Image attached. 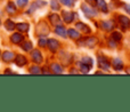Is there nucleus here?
Instances as JSON below:
<instances>
[{"label": "nucleus", "mask_w": 130, "mask_h": 112, "mask_svg": "<svg viewBox=\"0 0 130 112\" xmlns=\"http://www.w3.org/2000/svg\"><path fill=\"white\" fill-rule=\"evenodd\" d=\"M118 21H119L120 25L123 30H128L130 27V18H128L124 15H119L118 16Z\"/></svg>", "instance_id": "7ed1b4c3"}, {"label": "nucleus", "mask_w": 130, "mask_h": 112, "mask_svg": "<svg viewBox=\"0 0 130 112\" xmlns=\"http://www.w3.org/2000/svg\"><path fill=\"white\" fill-rule=\"evenodd\" d=\"M23 39H24V37L21 33H14L13 36L10 37V40L13 44H21L23 41Z\"/></svg>", "instance_id": "dca6fc26"}, {"label": "nucleus", "mask_w": 130, "mask_h": 112, "mask_svg": "<svg viewBox=\"0 0 130 112\" xmlns=\"http://www.w3.org/2000/svg\"><path fill=\"white\" fill-rule=\"evenodd\" d=\"M15 63L18 65V66H24V65L27 63L26 57H25V56H23V55L15 56Z\"/></svg>", "instance_id": "2eb2a0df"}, {"label": "nucleus", "mask_w": 130, "mask_h": 112, "mask_svg": "<svg viewBox=\"0 0 130 112\" xmlns=\"http://www.w3.org/2000/svg\"><path fill=\"white\" fill-rule=\"evenodd\" d=\"M7 11H8L9 14H15V11H16L15 5L11 4V2H9V4L7 5Z\"/></svg>", "instance_id": "bb28decb"}, {"label": "nucleus", "mask_w": 130, "mask_h": 112, "mask_svg": "<svg viewBox=\"0 0 130 112\" xmlns=\"http://www.w3.org/2000/svg\"><path fill=\"white\" fill-rule=\"evenodd\" d=\"M101 26L103 27V30L105 31H112L114 29V23L112 21H102Z\"/></svg>", "instance_id": "1a4fd4ad"}, {"label": "nucleus", "mask_w": 130, "mask_h": 112, "mask_svg": "<svg viewBox=\"0 0 130 112\" xmlns=\"http://www.w3.org/2000/svg\"><path fill=\"white\" fill-rule=\"evenodd\" d=\"M81 62L82 63H86V64H88V65H90V66H92V60L90 57H88V56H86V57H82V60H81Z\"/></svg>", "instance_id": "c756f323"}, {"label": "nucleus", "mask_w": 130, "mask_h": 112, "mask_svg": "<svg viewBox=\"0 0 130 112\" xmlns=\"http://www.w3.org/2000/svg\"><path fill=\"white\" fill-rule=\"evenodd\" d=\"M112 66L114 70H117V71H121L122 69H123V63H122V61L120 60L119 57H115L114 60L112 61Z\"/></svg>", "instance_id": "6e6552de"}, {"label": "nucleus", "mask_w": 130, "mask_h": 112, "mask_svg": "<svg viewBox=\"0 0 130 112\" xmlns=\"http://www.w3.org/2000/svg\"><path fill=\"white\" fill-rule=\"evenodd\" d=\"M86 2H87L88 5H90V6L95 7L96 6V4H97V0H86Z\"/></svg>", "instance_id": "473e14b6"}, {"label": "nucleus", "mask_w": 130, "mask_h": 112, "mask_svg": "<svg viewBox=\"0 0 130 112\" xmlns=\"http://www.w3.org/2000/svg\"><path fill=\"white\" fill-rule=\"evenodd\" d=\"M80 70H81V72L82 73H88V72L90 71V69H91V66L90 65H88V64H86V63H82V62H80Z\"/></svg>", "instance_id": "4be33fe9"}, {"label": "nucleus", "mask_w": 130, "mask_h": 112, "mask_svg": "<svg viewBox=\"0 0 130 112\" xmlns=\"http://www.w3.org/2000/svg\"><path fill=\"white\" fill-rule=\"evenodd\" d=\"M62 15H63V20L66 23H72L74 21V17H75V14H74L73 11H66V10H64L63 13H62Z\"/></svg>", "instance_id": "423d86ee"}, {"label": "nucleus", "mask_w": 130, "mask_h": 112, "mask_svg": "<svg viewBox=\"0 0 130 112\" xmlns=\"http://www.w3.org/2000/svg\"><path fill=\"white\" fill-rule=\"evenodd\" d=\"M30 72H31V73H40L41 72V70L39 69V66H36V65H34V66H31L30 67Z\"/></svg>", "instance_id": "7c9ffc66"}, {"label": "nucleus", "mask_w": 130, "mask_h": 112, "mask_svg": "<svg viewBox=\"0 0 130 112\" xmlns=\"http://www.w3.org/2000/svg\"><path fill=\"white\" fill-rule=\"evenodd\" d=\"M22 48L25 50V52H30V50H31L32 48H33V45H32V43H31V41H26V43H24V44H23Z\"/></svg>", "instance_id": "393cba45"}, {"label": "nucleus", "mask_w": 130, "mask_h": 112, "mask_svg": "<svg viewBox=\"0 0 130 112\" xmlns=\"http://www.w3.org/2000/svg\"><path fill=\"white\" fill-rule=\"evenodd\" d=\"M37 33L39 34V36H46V34L49 33V29H48V26L45 24L43 22L39 23L38 26H37Z\"/></svg>", "instance_id": "20e7f679"}, {"label": "nucleus", "mask_w": 130, "mask_h": 112, "mask_svg": "<svg viewBox=\"0 0 130 112\" xmlns=\"http://www.w3.org/2000/svg\"><path fill=\"white\" fill-rule=\"evenodd\" d=\"M96 44H97V38H95V37H90V38H87L85 40V46L88 48H94Z\"/></svg>", "instance_id": "ddd939ff"}, {"label": "nucleus", "mask_w": 130, "mask_h": 112, "mask_svg": "<svg viewBox=\"0 0 130 112\" xmlns=\"http://www.w3.org/2000/svg\"><path fill=\"white\" fill-rule=\"evenodd\" d=\"M76 0H61V2L64 5V6H67V7H73L74 4H75Z\"/></svg>", "instance_id": "cd10ccee"}, {"label": "nucleus", "mask_w": 130, "mask_h": 112, "mask_svg": "<svg viewBox=\"0 0 130 112\" xmlns=\"http://www.w3.org/2000/svg\"><path fill=\"white\" fill-rule=\"evenodd\" d=\"M50 7H52L54 10H59L61 6H59L58 0H52V2H50Z\"/></svg>", "instance_id": "a878e982"}, {"label": "nucleus", "mask_w": 130, "mask_h": 112, "mask_svg": "<svg viewBox=\"0 0 130 112\" xmlns=\"http://www.w3.org/2000/svg\"><path fill=\"white\" fill-rule=\"evenodd\" d=\"M47 43H48V39H46L43 36L39 39V46H40V47H46V46H47Z\"/></svg>", "instance_id": "c85d7f7f"}, {"label": "nucleus", "mask_w": 130, "mask_h": 112, "mask_svg": "<svg viewBox=\"0 0 130 112\" xmlns=\"http://www.w3.org/2000/svg\"><path fill=\"white\" fill-rule=\"evenodd\" d=\"M55 32L61 37H66V34H67V30L64 26H62V25H57L56 29H55Z\"/></svg>", "instance_id": "6ab92c4d"}, {"label": "nucleus", "mask_w": 130, "mask_h": 112, "mask_svg": "<svg viewBox=\"0 0 130 112\" xmlns=\"http://www.w3.org/2000/svg\"><path fill=\"white\" fill-rule=\"evenodd\" d=\"M31 57H32V61H33L34 63H37V64H39V63L42 62V54H41L40 50H38V49L32 52Z\"/></svg>", "instance_id": "0eeeda50"}, {"label": "nucleus", "mask_w": 130, "mask_h": 112, "mask_svg": "<svg viewBox=\"0 0 130 112\" xmlns=\"http://www.w3.org/2000/svg\"><path fill=\"white\" fill-rule=\"evenodd\" d=\"M75 27H76V30H80L81 32H85V33H90V32H91L90 27L88 26V25H86L85 23H82V22H78V23H76Z\"/></svg>", "instance_id": "9d476101"}, {"label": "nucleus", "mask_w": 130, "mask_h": 112, "mask_svg": "<svg viewBox=\"0 0 130 112\" xmlns=\"http://www.w3.org/2000/svg\"><path fill=\"white\" fill-rule=\"evenodd\" d=\"M47 5V2L46 1H42V0H38V1H36L33 5H32V7L29 9V14H31V13H33V10L34 9H37V8H40V7H43V6H46Z\"/></svg>", "instance_id": "4468645a"}, {"label": "nucleus", "mask_w": 130, "mask_h": 112, "mask_svg": "<svg viewBox=\"0 0 130 112\" xmlns=\"http://www.w3.org/2000/svg\"><path fill=\"white\" fill-rule=\"evenodd\" d=\"M71 73H78V71L76 70H71Z\"/></svg>", "instance_id": "c9c22d12"}, {"label": "nucleus", "mask_w": 130, "mask_h": 112, "mask_svg": "<svg viewBox=\"0 0 130 112\" xmlns=\"http://www.w3.org/2000/svg\"><path fill=\"white\" fill-rule=\"evenodd\" d=\"M111 39L112 40H114L115 43H120V41L122 40V34L120 33V32H113L112 33V36H111Z\"/></svg>", "instance_id": "5701e85b"}, {"label": "nucleus", "mask_w": 130, "mask_h": 112, "mask_svg": "<svg viewBox=\"0 0 130 112\" xmlns=\"http://www.w3.org/2000/svg\"><path fill=\"white\" fill-rule=\"evenodd\" d=\"M81 9H82L83 14H85V15L87 16V17H94V16H96V15H97L96 9H95L92 6L88 5L87 2H85V4L81 5Z\"/></svg>", "instance_id": "f257e3e1"}, {"label": "nucleus", "mask_w": 130, "mask_h": 112, "mask_svg": "<svg viewBox=\"0 0 130 112\" xmlns=\"http://www.w3.org/2000/svg\"><path fill=\"white\" fill-rule=\"evenodd\" d=\"M115 46H117V44H115V41L111 39V40H110V47H113V48H115Z\"/></svg>", "instance_id": "f704fd0d"}, {"label": "nucleus", "mask_w": 130, "mask_h": 112, "mask_svg": "<svg viewBox=\"0 0 130 112\" xmlns=\"http://www.w3.org/2000/svg\"><path fill=\"white\" fill-rule=\"evenodd\" d=\"M47 46L49 47L50 52L56 53L57 50H58V48H59V43L56 40V39H48Z\"/></svg>", "instance_id": "39448f33"}, {"label": "nucleus", "mask_w": 130, "mask_h": 112, "mask_svg": "<svg viewBox=\"0 0 130 112\" xmlns=\"http://www.w3.org/2000/svg\"><path fill=\"white\" fill-rule=\"evenodd\" d=\"M16 27H17V30L21 32L29 31V24H27V23H18V24H16Z\"/></svg>", "instance_id": "aec40b11"}, {"label": "nucleus", "mask_w": 130, "mask_h": 112, "mask_svg": "<svg viewBox=\"0 0 130 112\" xmlns=\"http://www.w3.org/2000/svg\"><path fill=\"white\" fill-rule=\"evenodd\" d=\"M50 67H52L54 73H62V72H63V67H62L59 64H57V63H53Z\"/></svg>", "instance_id": "412c9836"}, {"label": "nucleus", "mask_w": 130, "mask_h": 112, "mask_svg": "<svg viewBox=\"0 0 130 112\" xmlns=\"http://www.w3.org/2000/svg\"><path fill=\"white\" fill-rule=\"evenodd\" d=\"M49 21L50 23H52L53 25H55V26H57V25H61V17H59L57 14H52V15H49Z\"/></svg>", "instance_id": "f8f14e48"}, {"label": "nucleus", "mask_w": 130, "mask_h": 112, "mask_svg": "<svg viewBox=\"0 0 130 112\" xmlns=\"http://www.w3.org/2000/svg\"><path fill=\"white\" fill-rule=\"evenodd\" d=\"M124 10H126L128 14H130V5H128V4L124 5Z\"/></svg>", "instance_id": "72a5a7b5"}, {"label": "nucleus", "mask_w": 130, "mask_h": 112, "mask_svg": "<svg viewBox=\"0 0 130 112\" xmlns=\"http://www.w3.org/2000/svg\"><path fill=\"white\" fill-rule=\"evenodd\" d=\"M97 62H98V65L101 69L105 70V71H108L111 69V64L108 62L107 57H105V56H98L97 57Z\"/></svg>", "instance_id": "f03ea898"}, {"label": "nucleus", "mask_w": 130, "mask_h": 112, "mask_svg": "<svg viewBox=\"0 0 130 112\" xmlns=\"http://www.w3.org/2000/svg\"><path fill=\"white\" fill-rule=\"evenodd\" d=\"M27 2H29V0H17V5L20 7H24L27 5Z\"/></svg>", "instance_id": "2f4dec72"}, {"label": "nucleus", "mask_w": 130, "mask_h": 112, "mask_svg": "<svg viewBox=\"0 0 130 112\" xmlns=\"http://www.w3.org/2000/svg\"><path fill=\"white\" fill-rule=\"evenodd\" d=\"M14 58H15V54L11 52H5L4 54H2V60H4L5 62H11Z\"/></svg>", "instance_id": "f3484780"}, {"label": "nucleus", "mask_w": 130, "mask_h": 112, "mask_svg": "<svg viewBox=\"0 0 130 112\" xmlns=\"http://www.w3.org/2000/svg\"><path fill=\"white\" fill-rule=\"evenodd\" d=\"M5 27H6L8 31H13V30L16 27V24H14L11 20H7L6 23H5Z\"/></svg>", "instance_id": "b1692460"}, {"label": "nucleus", "mask_w": 130, "mask_h": 112, "mask_svg": "<svg viewBox=\"0 0 130 112\" xmlns=\"http://www.w3.org/2000/svg\"><path fill=\"white\" fill-rule=\"evenodd\" d=\"M96 6L99 8V10L103 11V13H108V8H107V4H106L105 0H97Z\"/></svg>", "instance_id": "9b49d317"}, {"label": "nucleus", "mask_w": 130, "mask_h": 112, "mask_svg": "<svg viewBox=\"0 0 130 112\" xmlns=\"http://www.w3.org/2000/svg\"><path fill=\"white\" fill-rule=\"evenodd\" d=\"M0 24H1V22H0Z\"/></svg>", "instance_id": "e433bc0d"}, {"label": "nucleus", "mask_w": 130, "mask_h": 112, "mask_svg": "<svg viewBox=\"0 0 130 112\" xmlns=\"http://www.w3.org/2000/svg\"><path fill=\"white\" fill-rule=\"evenodd\" d=\"M67 36L72 39H79L80 38V33H79L78 30H74V29H69L67 30Z\"/></svg>", "instance_id": "a211bd4d"}]
</instances>
